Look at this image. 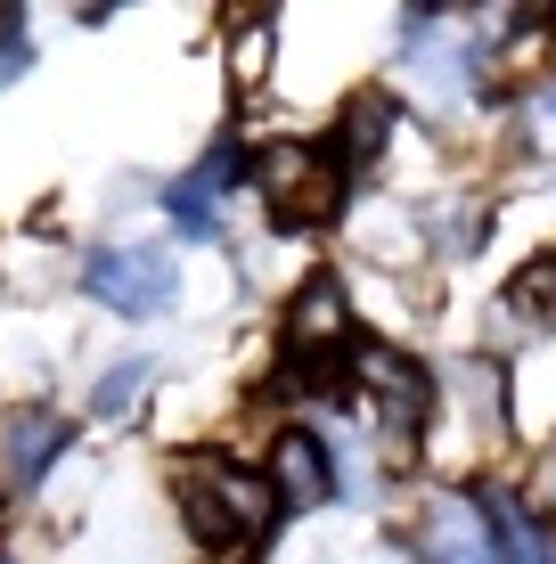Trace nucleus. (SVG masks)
<instances>
[{"label": "nucleus", "instance_id": "nucleus-1", "mask_svg": "<svg viewBox=\"0 0 556 564\" xmlns=\"http://www.w3.org/2000/svg\"><path fill=\"white\" fill-rule=\"evenodd\" d=\"M271 508H279L271 482L246 475V466H221V458H188L181 466V516L214 556H246L262 532H271Z\"/></svg>", "mask_w": 556, "mask_h": 564}, {"label": "nucleus", "instance_id": "nucleus-2", "mask_svg": "<svg viewBox=\"0 0 556 564\" xmlns=\"http://www.w3.org/2000/svg\"><path fill=\"white\" fill-rule=\"evenodd\" d=\"M254 188L271 197V221L279 229H312V221H328V213H336L344 172H336V155H319V148H271L254 164Z\"/></svg>", "mask_w": 556, "mask_h": 564}, {"label": "nucleus", "instance_id": "nucleus-3", "mask_svg": "<svg viewBox=\"0 0 556 564\" xmlns=\"http://www.w3.org/2000/svg\"><path fill=\"white\" fill-rule=\"evenodd\" d=\"M83 286L99 295L107 311H164L172 295H181V270H172V254H156V246H107V254L83 262Z\"/></svg>", "mask_w": 556, "mask_h": 564}, {"label": "nucleus", "instance_id": "nucleus-4", "mask_svg": "<svg viewBox=\"0 0 556 564\" xmlns=\"http://www.w3.org/2000/svg\"><path fill=\"white\" fill-rule=\"evenodd\" d=\"M360 384H369V410L385 417L393 442H410L417 425H426V410H434L426 368H417L410 352H393V344H360Z\"/></svg>", "mask_w": 556, "mask_h": 564}, {"label": "nucleus", "instance_id": "nucleus-5", "mask_svg": "<svg viewBox=\"0 0 556 564\" xmlns=\"http://www.w3.org/2000/svg\"><path fill=\"white\" fill-rule=\"evenodd\" d=\"M417 556L426 564H500L483 508H467V499H426L417 508Z\"/></svg>", "mask_w": 556, "mask_h": 564}, {"label": "nucleus", "instance_id": "nucleus-6", "mask_svg": "<svg viewBox=\"0 0 556 564\" xmlns=\"http://www.w3.org/2000/svg\"><path fill=\"white\" fill-rule=\"evenodd\" d=\"M271 499H279V508H295V516H312V508H328V499H336V466H328V451H319L312 434H279V451H271Z\"/></svg>", "mask_w": 556, "mask_h": 564}, {"label": "nucleus", "instance_id": "nucleus-7", "mask_svg": "<svg viewBox=\"0 0 556 564\" xmlns=\"http://www.w3.org/2000/svg\"><path fill=\"white\" fill-rule=\"evenodd\" d=\"M66 451V417L50 410H17L9 425H0V482L9 491H33V482L50 475V458Z\"/></svg>", "mask_w": 556, "mask_h": 564}, {"label": "nucleus", "instance_id": "nucleus-8", "mask_svg": "<svg viewBox=\"0 0 556 564\" xmlns=\"http://www.w3.org/2000/svg\"><path fill=\"white\" fill-rule=\"evenodd\" d=\"M286 344L295 352H336V344H352V303H344V286L336 279H312L295 303H286Z\"/></svg>", "mask_w": 556, "mask_h": 564}, {"label": "nucleus", "instance_id": "nucleus-9", "mask_svg": "<svg viewBox=\"0 0 556 564\" xmlns=\"http://www.w3.org/2000/svg\"><path fill=\"white\" fill-rule=\"evenodd\" d=\"M229 172H238V164H229V148H214V155H205V164H197V172H181V181H172V188H164V205H172V221H181V229H188V238H205V229H214V205H221V188H229Z\"/></svg>", "mask_w": 556, "mask_h": 564}, {"label": "nucleus", "instance_id": "nucleus-10", "mask_svg": "<svg viewBox=\"0 0 556 564\" xmlns=\"http://www.w3.org/2000/svg\"><path fill=\"white\" fill-rule=\"evenodd\" d=\"M475 508H483V523H491V540H500V549H508V564H548V549H541V532H532V516L515 508L508 491H483V499H475Z\"/></svg>", "mask_w": 556, "mask_h": 564}, {"label": "nucleus", "instance_id": "nucleus-11", "mask_svg": "<svg viewBox=\"0 0 556 564\" xmlns=\"http://www.w3.org/2000/svg\"><path fill=\"white\" fill-rule=\"evenodd\" d=\"M385 123H393V115H385V99H360L352 115H344V140H336V155H352V172H360L377 148H385Z\"/></svg>", "mask_w": 556, "mask_h": 564}, {"label": "nucleus", "instance_id": "nucleus-12", "mask_svg": "<svg viewBox=\"0 0 556 564\" xmlns=\"http://www.w3.org/2000/svg\"><path fill=\"white\" fill-rule=\"evenodd\" d=\"M148 377H156L148 360H123V368H107V377H99V393H90V417H123L131 401H140V384H148Z\"/></svg>", "mask_w": 556, "mask_h": 564}, {"label": "nucleus", "instance_id": "nucleus-13", "mask_svg": "<svg viewBox=\"0 0 556 564\" xmlns=\"http://www.w3.org/2000/svg\"><path fill=\"white\" fill-rule=\"evenodd\" d=\"M33 66V33H25V9H0V90Z\"/></svg>", "mask_w": 556, "mask_h": 564}, {"label": "nucleus", "instance_id": "nucleus-14", "mask_svg": "<svg viewBox=\"0 0 556 564\" xmlns=\"http://www.w3.org/2000/svg\"><path fill=\"white\" fill-rule=\"evenodd\" d=\"M524 295H556V270H532V279H524Z\"/></svg>", "mask_w": 556, "mask_h": 564}]
</instances>
